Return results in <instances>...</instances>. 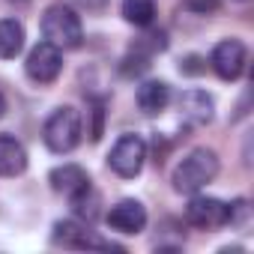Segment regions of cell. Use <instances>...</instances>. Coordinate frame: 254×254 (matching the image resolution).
<instances>
[{"label": "cell", "instance_id": "cell-3", "mask_svg": "<svg viewBox=\"0 0 254 254\" xmlns=\"http://www.w3.org/2000/svg\"><path fill=\"white\" fill-rule=\"evenodd\" d=\"M42 138H45V147H48L51 153H57V156L72 153V150L81 144V114H78L72 105L57 108V111L45 120Z\"/></svg>", "mask_w": 254, "mask_h": 254}, {"label": "cell", "instance_id": "cell-10", "mask_svg": "<svg viewBox=\"0 0 254 254\" xmlns=\"http://www.w3.org/2000/svg\"><path fill=\"white\" fill-rule=\"evenodd\" d=\"M48 183H51L54 191L66 194L69 200L78 197L81 191L93 189V186H90V177H87V171H84L81 165H60V168H54V171L48 174Z\"/></svg>", "mask_w": 254, "mask_h": 254}, {"label": "cell", "instance_id": "cell-22", "mask_svg": "<svg viewBox=\"0 0 254 254\" xmlns=\"http://www.w3.org/2000/svg\"><path fill=\"white\" fill-rule=\"evenodd\" d=\"M9 3H24V0H9Z\"/></svg>", "mask_w": 254, "mask_h": 254}, {"label": "cell", "instance_id": "cell-21", "mask_svg": "<svg viewBox=\"0 0 254 254\" xmlns=\"http://www.w3.org/2000/svg\"><path fill=\"white\" fill-rule=\"evenodd\" d=\"M3 111H6V99L0 96V117H3Z\"/></svg>", "mask_w": 254, "mask_h": 254}, {"label": "cell", "instance_id": "cell-8", "mask_svg": "<svg viewBox=\"0 0 254 254\" xmlns=\"http://www.w3.org/2000/svg\"><path fill=\"white\" fill-rule=\"evenodd\" d=\"M108 227L117 230V233H126V236H132V233H141L147 227V209L141 200H132V197H126L120 203H114L105 215Z\"/></svg>", "mask_w": 254, "mask_h": 254}, {"label": "cell", "instance_id": "cell-20", "mask_svg": "<svg viewBox=\"0 0 254 254\" xmlns=\"http://www.w3.org/2000/svg\"><path fill=\"white\" fill-rule=\"evenodd\" d=\"M96 117L102 120V105L96 108ZM90 138H93V141H99V138H102V126H99V123H96V129H93V135H90Z\"/></svg>", "mask_w": 254, "mask_h": 254}, {"label": "cell", "instance_id": "cell-12", "mask_svg": "<svg viewBox=\"0 0 254 254\" xmlns=\"http://www.w3.org/2000/svg\"><path fill=\"white\" fill-rule=\"evenodd\" d=\"M27 171V150L12 135H0V177H21Z\"/></svg>", "mask_w": 254, "mask_h": 254}, {"label": "cell", "instance_id": "cell-9", "mask_svg": "<svg viewBox=\"0 0 254 254\" xmlns=\"http://www.w3.org/2000/svg\"><path fill=\"white\" fill-rule=\"evenodd\" d=\"M51 239H54L57 245H63V248H102V251L117 248V245L99 239L87 224H78V221H57Z\"/></svg>", "mask_w": 254, "mask_h": 254}, {"label": "cell", "instance_id": "cell-19", "mask_svg": "<svg viewBox=\"0 0 254 254\" xmlns=\"http://www.w3.org/2000/svg\"><path fill=\"white\" fill-rule=\"evenodd\" d=\"M78 3L87 9V12H102L108 6V0H78Z\"/></svg>", "mask_w": 254, "mask_h": 254}, {"label": "cell", "instance_id": "cell-13", "mask_svg": "<svg viewBox=\"0 0 254 254\" xmlns=\"http://www.w3.org/2000/svg\"><path fill=\"white\" fill-rule=\"evenodd\" d=\"M138 108L144 114H162L171 105V84L165 81H144L138 87Z\"/></svg>", "mask_w": 254, "mask_h": 254}, {"label": "cell", "instance_id": "cell-15", "mask_svg": "<svg viewBox=\"0 0 254 254\" xmlns=\"http://www.w3.org/2000/svg\"><path fill=\"white\" fill-rule=\"evenodd\" d=\"M123 18L135 27H150L156 21V3L153 0H123Z\"/></svg>", "mask_w": 254, "mask_h": 254}, {"label": "cell", "instance_id": "cell-2", "mask_svg": "<svg viewBox=\"0 0 254 254\" xmlns=\"http://www.w3.org/2000/svg\"><path fill=\"white\" fill-rule=\"evenodd\" d=\"M42 39L45 42H51L54 48H60V51H72V48H78L81 45V39H84V27H81V18H78V12L72 9V6H66V3H51L48 9H45V15H42Z\"/></svg>", "mask_w": 254, "mask_h": 254}, {"label": "cell", "instance_id": "cell-11", "mask_svg": "<svg viewBox=\"0 0 254 254\" xmlns=\"http://www.w3.org/2000/svg\"><path fill=\"white\" fill-rule=\"evenodd\" d=\"M180 111L191 126H206V123H212L215 102L206 90H186L180 96Z\"/></svg>", "mask_w": 254, "mask_h": 254}, {"label": "cell", "instance_id": "cell-14", "mask_svg": "<svg viewBox=\"0 0 254 254\" xmlns=\"http://www.w3.org/2000/svg\"><path fill=\"white\" fill-rule=\"evenodd\" d=\"M24 48V24L15 18L0 21V60H15Z\"/></svg>", "mask_w": 254, "mask_h": 254}, {"label": "cell", "instance_id": "cell-16", "mask_svg": "<svg viewBox=\"0 0 254 254\" xmlns=\"http://www.w3.org/2000/svg\"><path fill=\"white\" fill-rule=\"evenodd\" d=\"M227 224L242 230V233L251 227V203L245 197H236L233 203H227Z\"/></svg>", "mask_w": 254, "mask_h": 254}, {"label": "cell", "instance_id": "cell-18", "mask_svg": "<svg viewBox=\"0 0 254 254\" xmlns=\"http://www.w3.org/2000/svg\"><path fill=\"white\" fill-rule=\"evenodd\" d=\"M200 63H203V60H200V57H194V54H191V57H186V63H183V66H180V69H183V72H186V75H200V72H203V69H206V66H200Z\"/></svg>", "mask_w": 254, "mask_h": 254}, {"label": "cell", "instance_id": "cell-7", "mask_svg": "<svg viewBox=\"0 0 254 254\" xmlns=\"http://www.w3.org/2000/svg\"><path fill=\"white\" fill-rule=\"evenodd\" d=\"M186 221L200 227V230H215V227H224L227 224V203L218 200V197H206V194H197L189 200L186 206Z\"/></svg>", "mask_w": 254, "mask_h": 254}, {"label": "cell", "instance_id": "cell-1", "mask_svg": "<svg viewBox=\"0 0 254 254\" xmlns=\"http://www.w3.org/2000/svg\"><path fill=\"white\" fill-rule=\"evenodd\" d=\"M215 174H218V156L206 147H197L174 168L171 180H174V189L180 194H194V191L206 189L215 180Z\"/></svg>", "mask_w": 254, "mask_h": 254}, {"label": "cell", "instance_id": "cell-5", "mask_svg": "<svg viewBox=\"0 0 254 254\" xmlns=\"http://www.w3.org/2000/svg\"><path fill=\"white\" fill-rule=\"evenodd\" d=\"M60 69H63V51L54 48V45L45 42V39H42L39 45H33L30 54H27V60H24V72H27V78L36 81V84H51V81L60 75Z\"/></svg>", "mask_w": 254, "mask_h": 254}, {"label": "cell", "instance_id": "cell-6", "mask_svg": "<svg viewBox=\"0 0 254 254\" xmlns=\"http://www.w3.org/2000/svg\"><path fill=\"white\" fill-rule=\"evenodd\" d=\"M245 63H248V48L239 42V39H224L212 48V57H209V66L212 72L221 78V81H236L242 72H245Z\"/></svg>", "mask_w": 254, "mask_h": 254}, {"label": "cell", "instance_id": "cell-4", "mask_svg": "<svg viewBox=\"0 0 254 254\" xmlns=\"http://www.w3.org/2000/svg\"><path fill=\"white\" fill-rule=\"evenodd\" d=\"M144 162H147V141H144L141 135H123V138L114 144L111 156H108L111 171H114L117 177H123V180L138 177V174L144 171Z\"/></svg>", "mask_w": 254, "mask_h": 254}, {"label": "cell", "instance_id": "cell-17", "mask_svg": "<svg viewBox=\"0 0 254 254\" xmlns=\"http://www.w3.org/2000/svg\"><path fill=\"white\" fill-rule=\"evenodd\" d=\"M218 6H221V0H183V9L194 15H212L218 12Z\"/></svg>", "mask_w": 254, "mask_h": 254}]
</instances>
